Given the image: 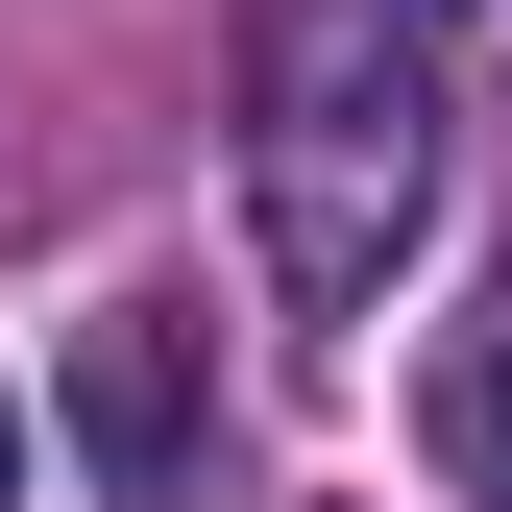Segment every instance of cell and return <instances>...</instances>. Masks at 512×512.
I'll return each mask as SVG.
<instances>
[{"instance_id":"obj_1","label":"cell","mask_w":512,"mask_h":512,"mask_svg":"<svg viewBox=\"0 0 512 512\" xmlns=\"http://www.w3.org/2000/svg\"><path fill=\"white\" fill-rule=\"evenodd\" d=\"M244 196H269V293L366 317L439 220V74L391 49V0H269V74H244Z\"/></svg>"},{"instance_id":"obj_2","label":"cell","mask_w":512,"mask_h":512,"mask_svg":"<svg viewBox=\"0 0 512 512\" xmlns=\"http://www.w3.org/2000/svg\"><path fill=\"white\" fill-rule=\"evenodd\" d=\"M196 439H220V366H196V317H171V293L74 317V464H98V488H196Z\"/></svg>"},{"instance_id":"obj_3","label":"cell","mask_w":512,"mask_h":512,"mask_svg":"<svg viewBox=\"0 0 512 512\" xmlns=\"http://www.w3.org/2000/svg\"><path fill=\"white\" fill-rule=\"evenodd\" d=\"M439 464H464V488L512 512V317H488V342H464V366H439Z\"/></svg>"},{"instance_id":"obj_4","label":"cell","mask_w":512,"mask_h":512,"mask_svg":"<svg viewBox=\"0 0 512 512\" xmlns=\"http://www.w3.org/2000/svg\"><path fill=\"white\" fill-rule=\"evenodd\" d=\"M0 488H25V391H0Z\"/></svg>"}]
</instances>
